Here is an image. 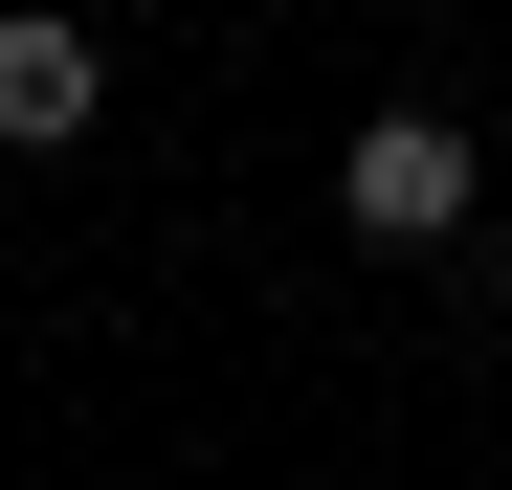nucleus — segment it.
<instances>
[{
	"label": "nucleus",
	"instance_id": "1",
	"mask_svg": "<svg viewBox=\"0 0 512 490\" xmlns=\"http://www.w3.org/2000/svg\"><path fill=\"white\" fill-rule=\"evenodd\" d=\"M334 223H357V245H468V223H490V156H468L446 112H357V156H334Z\"/></svg>",
	"mask_w": 512,
	"mask_h": 490
},
{
	"label": "nucleus",
	"instance_id": "2",
	"mask_svg": "<svg viewBox=\"0 0 512 490\" xmlns=\"http://www.w3.org/2000/svg\"><path fill=\"white\" fill-rule=\"evenodd\" d=\"M90 112H112V45L67 0H0V156H67Z\"/></svg>",
	"mask_w": 512,
	"mask_h": 490
}]
</instances>
